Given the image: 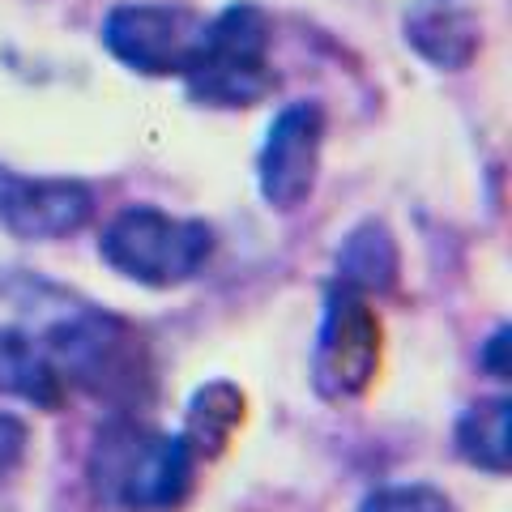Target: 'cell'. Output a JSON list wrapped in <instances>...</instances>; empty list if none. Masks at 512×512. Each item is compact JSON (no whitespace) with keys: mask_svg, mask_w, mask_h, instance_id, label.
Returning <instances> with one entry per match:
<instances>
[{"mask_svg":"<svg viewBox=\"0 0 512 512\" xmlns=\"http://www.w3.org/2000/svg\"><path fill=\"white\" fill-rule=\"evenodd\" d=\"M13 291H18L26 316L22 320L0 316V393L39 410H56L64 402V393H69L60 384L52 359H47V342H43V316L56 286L13 278Z\"/></svg>","mask_w":512,"mask_h":512,"instance_id":"cell-6","label":"cell"},{"mask_svg":"<svg viewBox=\"0 0 512 512\" xmlns=\"http://www.w3.org/2000/svg\"><path fill=\"white\" fill-rule=\"evenodd\" d=\"M239 423H244V393L227 380H214V384H205V389L192 393L184 440L197 457H218Z\"/></svg>","mask_w":512,"mask_h":512,"instance_id":"cell-12","label":"cell"},{"mask_svg":"<svg viewBox=\"0 0 512 512\" xmlns=\"http://www.w3.org/2000/svg\"><path fill=\"white\" fill-rule=\"evenodd\" d=\"M320 146H325V111L316 103L282 107L265 133L261 158H256V180L261 197L274 210H299L316 188Z\"/></svg>","mask_w":512,"mask_h":512,"instance_id":"cell-8","label":"cell"},{"mask_svg":"<svg viewBox=\"0 0 512 512\" xmlns=\"http://www.w3.org/2000/svg\"><path fill=\"white\" fill-rule=\"evenodd\" d=\"M359 512H453V500L431 483H397L372 491Z\"/></svg>","mask_w":512,"mask_h":512,"instance_id":"cell-13","label":"cell"},{"mask_svg":"<svg viewBox=\"0 0 512 512\" xmlns=\"http://www.w3.org/2000/svg\"><path fill=\"white\" fill-rule=\"evenodd\" d=\"M26 453H30V427L18 414L0 410V487L26 466Z\"/></svg>","mask_w":512,"mask_h":512,"instance_id":"cell-14","label":"cell"},{"mask_svg":"<svg viewBox=\"0 0 512 512\" xmlns=\"http://www.w3.org/2000/svg\"><path fill=\"white\" fill-rule=\"evenodd\" d=\"M274 47V26L269 13L252 0H235L205 22L201 43L192 52L188 69L180 73L192 103L205 107H252L265 94H274L278 73L269 64Z\"/></svg>","mask_w":512,"mask_h":512,"instance_id":"cell-2","label":"cell"},{"mask_svg":"<svg viewBox=\"0 0 512 512\" xmlns=\"http://www.w3.org/2000/svg\"><path fill=\"white\" fill-rule=\"evenodd\" d=\"M214 252V231L201 218H175L158 205H128L107 222L99 256L120 278L137 286H184L205 269Z\"/></svg>","mask_w":512,"mask_h":512,"instance_id":"cell-3","label":"cell"},{"mask_svg":"<svg viewBox=\"0 0 512 512\" xmlns=\"http://www.w3.org/2000/svg\"><path fill=\"white\" fill-rule=\"evenodd\" d=\"M205 18L184 5H154V0H128L103 18V47L120 64L146 77H180L201 43Z\"/></svg>","mask_w":512,"mask_h":512,"instance_id":"cell-5","label":"cell"},{"mask_svg":"<svg viewBox=\"0 0 512 512\" xmlns=\"http://www.w3.org/2000/svg\"><path fill=\"white\" fill-rule=\"evenodd\" d=\"M504 350H508V329H495V333H491V342H487V350H483V359H478V363H483L495 380H504V376H508V359H504Z\"/></svg>","mask_w":512,"mask_h":512,"instance_id":"cell-15","label":"cell"},{"mask_svg":"<svg viewBox=\"0 0 512 512\" xmlns=\"http://www.w3.org/2000/svg\"><path fill=\"white\" fill-rule=\"evenodd\" d=\"M453 444L457 457L474 470L487 474H508L512 461V402L508 397H487V402H474L453 427Z\"/></svg>","mask_w":512,"mask_h":512,"instance_id":"cell-10","label":"cell"},{"mask_svg":"<svg viewBox=\"0 0 512 512\" xmlns=\"http://www.w3.org/2000/svg\"><path fill=\"white\" fill-rule=\"evenodd\" d=\"M94 218V192L69 175H22L0 167V227L30 244L69 239Z\"/></svg>","mask_w":512,"mask_h":512,"instance_id":"cell-7","label":"cell"},{"mask_svg":"<svg viewBox=\"0 0 512 512\" xmlns=\"http://www.w3.org/2000/svg\"><path fill=\"white\" fill-rule=\"evenodd\" d=\"M192 474L197 453L184 436H167L128 414H111L94 431L86 457L90 495L116 512H175L192 495Z\"/></svg>","mask_w":512,"mask_h":512,"instance_id":"cell-1","label":"cell"},{"mask_svg":"<svg viewBox=\"0 0 512 512\" xmlns=\"http://www.w3.org/2000/svg\"><path fill=\"white\" fill-rule=\"evenodd\" d=\"M406 43L436 69H466L478 56L483 30L470 0H414L406 9Z\"/></svg>","mask_w":512,"mask_h":512,"instance_id":"cell-9","label":"cell"},{"mask_svg":"<svg viewBox=\"0 0 512 512\" xmlns=\"http://www.w3.org/2000/svg\"><path fill=\"white\" fill-rule=\"evenodd\" d=\"M397 244L384 222H363L342 239L338 252V282L359 295H384L397 286Z\"/></svg>","mask_w":512,"mask_h":512,"instance_id":"cell-11","label":"cell"},{"mask_svg":"<svg viewBox=\"0 0 512 512\" xmlns=\"http://www.w3.org/2000/svg\"><path fill=\"white\" fill-rule=\"evenodd\" d=\"M380 367V316L367 295L333 282L325 295L316 350H312V389L325 402H350L367 393Z\"/></svg>","mask_w":512,"mask_h":512,"instance_id":"cell-4","label":"cell"}]
</instances>
